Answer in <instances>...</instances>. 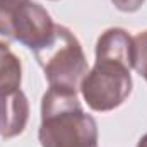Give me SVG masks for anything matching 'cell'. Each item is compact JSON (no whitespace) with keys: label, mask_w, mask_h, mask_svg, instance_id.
<instances>
[{"label":"cell","mask_w":147,"mask_h":147,"mask_svg":"<svg viewBox=\"0 0 147 147\" xmlns=\"http://www.w3.org/2000/svg\"><path fill=\"white\" fill-rule=\"evenodd\" d=\"M146 0H111V3L120 12H137Z\"/></svg>","instance_id":"8"},{"label":"cell","mask_w":147,"mask_h":147,"mask_svg":"<svg viewBox=\"0 0 147 147\" xmlns=\"http://www.w3.org/2000/svg\"><path fill=\"white\" fill-rule=\"evenodd\" d=\"M41 147H99L98 123L82 110L77 92L50 87L41 99Z\"/></svg>","instance_id":"2"},{"label":"cell","mask_w":147,"mask_h":147,"mask_svg":"<svg viewBox=\"0 0 147 147\" xmlns=\"http://www.w3.org/2000/svg\"><path fill=\"white\" fill-rule=\"evenodd\" d=\"M134 69L147 80V29L134 36Z\"/></svg>","instance_id":"7"},{"label":"cell","mask_w":147,"mask_h":147,"mask_svg":"<svg viewBox=\"0 0 147 147\" xmlns=\"http://www.w3.org/2000/svg\"><path fill=\"white\" fill-rule=\"evenodd\" d=\"M34 55L50 87L79 92L89 70L82 45L69 28L55 24L50 39L34 50Z\"/></svg>","instance_id":"3"},{"label":"cell","mask_w":147,"mask_h":147,"mask_svg":"<svg viewBox=\"0 0 147 147\" xmlns=\"http://www.w3.org/2000/svg\"><path fill=\"white\" fill-rule=\"evenodd\" d=\"M29 118L26 94L17 89H0V135L3 139L17 137L24 132Z\"/></svg>","instance_id":"5"},{"label":"cell","mask_w":147,"mask_h":147,"mask_svg":"<svg viewBox=\"0 0 147 147\" xmlns=\"http://www.w3.org/2000/svg\"><path fill=\"white\" fill-rule=\"evenodd\" d=\"M22 80L21 60L12 53L7 43L0 41V89H17Z\"/></svg>","instance_id":"6"},{"label":"cell","mask_w":147,"mask_h":147,"mask_svg":"<svg viewBox=\"0 0 147 147\" xmlns=\"http://www.w3.org/2000/svg\"><path fill=\"white\" fill-rule=\"evenodd\" d=\"M137 147H147V134L139 140V144H137Z\"/></svg>","instance_id":"9"},{"label":"cell","mask_w":147,"mask_h":147,"mask_svg":"<svg viewBox=\"0 0 147 147\" xmlns=\"http://www.w3.org/2000/svg\"><path fill=\"white\" fill-rule=\"evenodd\" d=\"M55 24L39 3L31 0H0V38L19 41L29 50L43 46Z\"/></svg>","instance_id":"4"},{"label":"cell","mask_w":147,"mask_h":147,"mask_svg":"<svg viewBox=\"0 0 147 147\" xmlns=\"http://www.w3.org/2000/svg\"><path fill=\"white\" fill-rule=\"evenodd\" d=\"M134 38L121 28L106 29L96 41V63L80 82V94L92 111L121 106L132 92Z\"/></svg>","instance_id":"1"}]
</instances>
